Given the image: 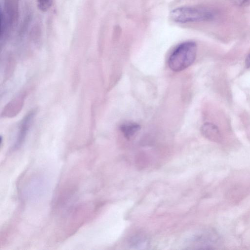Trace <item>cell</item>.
Segmentation results:
<instances>
[{
	"label": "cell",
	"instance_id": "6da1fadb",
	"mask_svg": "<svg viewBox=\"0 0 250 250\" xmlns=\"http://www.w3.org/2000/svg\"><path fill=\"white\" fill-rule=\"evenodd\" d=\"M197 54V45L192 41L184 42L179 44L170 55L168 64L173 71H182L194 62Z\"/></svg>",
	"mask_w": 250,
	"mask_h": 250
},
{
	"label": "cell",
	"instance_id": "7a4b0ae2",
	"mask_svg": "<svg viewBox=\"0 0 250 250\" xmlns=\"http://www.w3.org/2000/svg\"><path fill=\"white\" fill-rule=\"evenodd\" d=\"M214 17V12L209 9L194 7H179L170 13L171 19L181 23L209 21Z\"/></svg>",
	"mask_w": 250,
	"mask_h": 250
},
{
	"label": "cell",
	"instance_id": "3957f363",
	"mask_svg": "<svg viewBox=\"0 0 250 250\" xmlns=\"http://www.w3.org/2000/svg\"><path fill=\"white\" fill-rule=\"evenodd\" d=\"M201 129L202 134L208 139L215 142H219L221 140V134L216 125L206 123L202 126Z\"/></svg>",
	"mask_w": 250,
	"mask_h": 250
},
{
	"label": "cell",
	"instance_id": "277c9868",
	"mask_svg": "<svg viewBox=\"0 0 250 250\" xmlns=\"http://www.w3.org/2000/svg\"><path fill=\"white\" fill-rule=\"evenodd\" d=\"M140 129V126L135 123H126L122 124L120 129L124 136L129 139L133 136Z\"/></svg>",
	"mask_w": 250,
	"mask_h": 250
},
{
	"label": "cell",
	"instance_id": "5b68a950",
	"mask_svg": "<svg viewBox=\"0 0 250 250\" xmlns=\"http://www.w3.org/2000/svg\"><path fill=\"white\" fill-rule=\"evenodd\" d=\"M33 116V113L31 112L28 114L23 120V122L21 126L20 133L18 138L16 146H19L22 143L23 139H24L29 125V123L31 119H32Z\"/></svg>",
	"mask_w": 250,
	"mask_h": 250
},
{
	"label": "cell",
	"instance_id": "8992f818",
	"mask_svg": "<svg viewBox=\"0 0 250 250\" xmlns=\"http://www.w3.org/2000/svg\"><path fill=\"white\" fill-rule=\"evenodd\" d=\"M39 8L43 12L47 11L51 6L52 0H37Z\"/></svg>",
	"mask_w": 250,
	"mask_h": 250
},
{
	"label": "cell",
	"instance_id": "52a82bcc",
	"mask_svg": "<svg viewBox=\"0 0 250 250\" xmlns=\"http://www.w3.org/2000/svg\"><path fill=\"white\" fill-rule=\"evenodd\" d=\"M246 66L248 68H250V53L248 55L245 61Z\"/></svg>",
	"mask_w": 250,
	"mask_h": 250
},
{
	"label": "cell",
	"instance_id": "ba28073f",
	"mask_svg": "<svg viewBox=\"0 0 250 250\" xmlns=\"http://www.w3.org/2000/svg\"><path fill=\"white\" fill-rule=\"evenodd\" d=\"M250 0H236V1L238 4H244Z\"/></svg>",
	"mask_w": 250,
	"mask_h": 250
}]
</instances>
